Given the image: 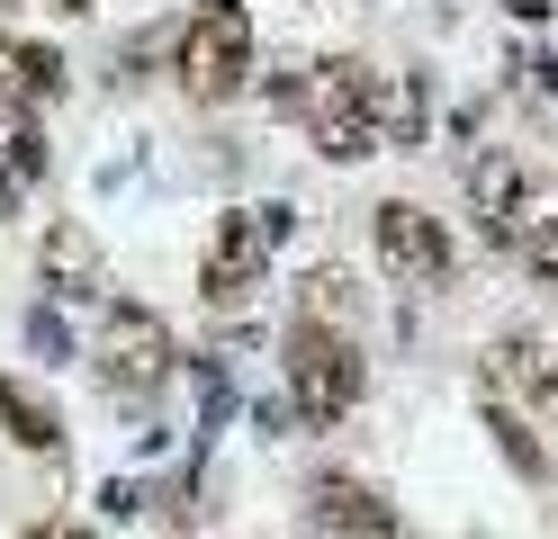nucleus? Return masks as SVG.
Returning a JSON list of instances; mask_svg holds the SVG:
<instances>
[{"instance_id": "18", "label": "nucleus", "mask_w": 558, "mask_h": 539, "mask_svg": "<svg viewBox=\"0 0 558 539\" xmlns=\"http://www.w3.org/2000/svg\"><path fill=\"white\" fill-rule=\"evenodd\" d=\"M46 10H63V19H82V10H90V0H46Z\"/></svg>"}, {"instance_id": "11", "label": "nucleus", "mask_w": 558, "mask_h": 539, "mask_svg": "<svg viewBox=\"0 0 558 539\" xmlns=\"http://www.w3.org/2000/svg\"><path fill=\"white\" fill-rule=\"evenodd\" d=\"M46 287H54V297H99V287H109L90 225H54L46 234Z\"/></svg>"}, {"instance_id": "9", "label": "nucleus", "mask_w": 558, "mask_h": 539, "mask_svg": "<svg viewBox=\"0 0 558 539\" xmlns=\"http://www.w3.org/2000/svg\"><path fill=\"white\" fill-rule=\"evenodd\" d=\"M469 189H477V225H486V243H513V252H522V234L541 225L532 180H522L513 162H486V171H469Z\"/></svg>"}, {"instance_id": "16", "label": "nucleus", "mask_w": 558, "mask_h": 539, "mask_svg": "<svg viewBox=\"0 0 558 539\" xmlns=\"http://www.w3.org/2000/svg\"><path fill=\"white\" fill-rule=\"evenodd\" d=\"M522 270H532L541 287H558V216H541V225L522 234Z\"/></svg>"}, {"instance_id": "3", "label": "nucleus", "mask_w": 558, "mask_h": 539, "mask_svg": "<svg viewBox=\"0 0 558 539\" xmlns=\"http://www.w3.org/2000/svg\"><path fill=\"white\" fill-rule=\"evenodd\" d=\"M279 369H289V414L316 422V431H333L342 414L361 405V387H369L352 333H342V323H316V315L289 323V359H279Z\"/></svg>"}, {"instance_id": "15", "label": "nucleus", "mask_w": 558, "mask_h": 539, "mask_svg": "<svg viewBox=\"0 0 558 539\" xmlns=\"http://www.w3.org/2000/svg\"><path fill=\"white\" fill-rule=\"evenodd\" d=\"M306 315H316V323H352V279L316 270V279H306Z\"/></svg>"}, {"instance_id": "5", "label": "nucleus", "mask_w": 558, "mask_h": 539, "mask_svg": "<svg viewBox=\"0 0 558 539\" xmlns=\"http://www.w3.org/2000/svg\"><path fill=\"white\" fill-rule=\"evenodd\" d=\"M171 369H181L171 323L154 306H109V323H99V378H109V395H154Z\"/></svg>"}, {"instance_id": "2", "label": "nucleus", "mask_w": 558, "mask_h": 539, "mask_svg": "<svg viewBox=\"0 0 558 539\" xmlns=\"http://www.w3.org/2000/svg\"><path fill=\"white\" fill-rule=\"evenodd\" d=\"M171 72L198 108H226L243 82H253V10L243 0H198L171 36Z\"/></svg>"}, {"instance_id": "7", "label": "nucleus", "mask_w": 558, "mask_h": 539, "mask_svg": "<svg viewBox=\"0 0 558 539\" xmlns=\"http://www.w3.org/2000/svg\"><path fill=\"white\" fill-rule=\"evenodd\" d=\"M306 503H316V522L333 539H397V503L378 494L369 477H342V467H333V477L306 486Z\"/></svg>"}, {"instance_id": "6", "label": "nucleus", "mask_w": 558, "mask_h": 539, "mask_svg": "<svg viewBox=\"0 0 558 539\" xmlns=\"http://www.w3.org/2000/svg\"><path fill=\"white\" fill-rule=\"evenodd\" d=\"M369 234H378V261H388V279H405V287H441V279H450V234H441V216L388 198V207L369 216Z\"/></svg>"}, {"instance_id": "10", "label": "nucleus", "mask_w": 558, "mask_h": 539, "mask_svg": "<svg viewBox=\"0 0 558 539\" xmlns=\"http://www.w3.org/2000/svg\"><path fill=\"white\" fill-rule=\"evenodd\" d=\"M63 90V54L37 36H0V108H46Z\"/></svg>"}, {"instance_id": "13", "label": "nucleus", "mask_w": 558, "mask_h": 539, "mask_svg": "<svg viewBox=\"0 0 558 539\" xmlns=\"http://www.w3.org/2000/svg\"><path fill=\"white\" fill-rule=\"evenodd\" d=\"M0 162H10L19 180L46 171V144H37V118H27V108H0Z\"/></svg>"}, {"instance_id": "14", "label": "nucleus", "mask_w": 558, "mask_h": 539, "mask_svg": "<svg viewBox=\"0 0 558 539\" xmlns=\"http://www.w3.org/2000/svg\"><path fill=\"white\" fill-rule=\"evenodd\" d=\"M486 431H496V441H505V458L522 467V477H541V441H532V431H522V414H505V395H496V405H486Z\"/></svg>"}, {"instance_id": "8", "label": "nucleus", "mask_w": 558, "mask_h": 539, "mask_svg": "<svg viewBox=\"0 0 558 539\" xmlns=\"http://www.w3.org/2000/svg\"><path fill=\"white\" fill-rule=\"evenodd\" d=\"M486 387H496V395H522L541 422H558V351H541L532 333H505L496 351H486Z\"/></svg>"}, {"instance_id": "17", "label": "nucleus", "mask_w": 558, "mask_h": 539, "mask_svg": "<svg viewBox=\"0 0 558 539\" xmlns=\"http://www.w3.org/2000/svg\"><path fill=\"white\" fill-rule=\"evenodd\" d=\"M19 539H90V530H73V522H37V530H19Z\"/></svg>"}, {"instance_id": "1", "label": "nucleus", "mask_w": 558, "mask_h": 539, "mask_svg": "<svg viewBox=\"0 0 558 539\" xmlns=\"http://www.w3.org/2000/svg\"><path fill=\"white\" fill-rule=\"evenodd\" d=\"M279 108H298L325 162H369L397 135V90L361 54H333L316 72H279Z\"/></svg>"}, {"instance_id": "4", "label": "nucleus", "mask_w": 558, "mask_h": 539, "mask_svg": "<svg viewBox=\"0 0 558 539\" xmlns=\"http://www.w3.org/2000/svg\"><path fill=\"white\" fill-rule=\"evenodd\" d=\"M279 234H289V207H226L207 252H198V297L207 306H243L262 287V270H270Z\"/></svg>"}, {"instance_id": "12", "label": "nucleus", "mask_w": 558, "mask_h": 539, "mask_svg": "<svg viewBox=\"0 0 558 539\" xmlns=\"http://www.w3.org/2000/svg\"><path fill=\"white\" fill-rule=\"evenodd\" d=\"M0 422H10V441L19 450H63V422H54V405H37L19 378H0Z\"/></svg>"}]
</instances>
